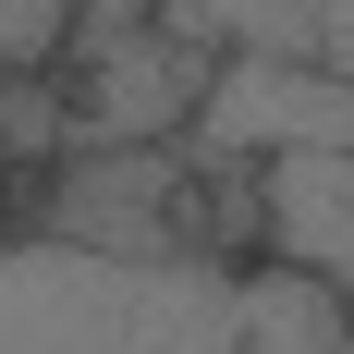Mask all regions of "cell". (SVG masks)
I'll use <instances>...</instances> for the list:
<instances>
[{
  "instance_id": "1",
  "label": "cell",
  "mask_w": 354,
  "mask_h": 354,
  "mask_svg": "<svg viewBox=\"0 0 354 354\" xmlns=\"http://www.w3.org/2000/svg\"><path fill=\"white\" fill-rule=\"evenodd\" d=\"M0 354H354V318L281 257H122L0 220Z\"/></svg>"
},
{
  "instance_id": "2",
  "label": "cell",
  "mask_w": 354,
  "mask_h": 354,
  "mask_svg": "<svg viewBox=\"0 0 354 354\" xmlns=\"http://www.w3.org/2000/svg\"><path fill=\"white\" fill-rule=\"evenodd\" d=\"M208 49L183 25H122L98 49H62V110H73V147H183L196 98H208Z\"/></svg>"
},
{
  "instance_id": "3",
  "label": "cell",
  "mask_w": 354,
  "mask_h": 354,
  "mask_svg": "<svg viewBox=\"0 0 354 354\" xmlns=\"http://www.w3.org/2000/svg\"><path fill=\"white\" fill-rule=\"evenodd\" d=\"M196 159H269V147H354V73L342 62H220L196 122Z\"/></svg>"
},
{
  "instance_id": "4",
  "label": "cell",
  "mask_w": 354,
  "mask_h": 354,
  "mask_svg": "<svg viewBox=\"0 0 354 354\" xmlns=\"http://www.w3.org/2000/svg\"><path fill=\"white\" fill-rule=\"evenodd\" d=\"M245 220L257 257H281L354 306V147H269L245 159Z\"/></svg>"
},
{
  "instance_id": "5",
  "label": "cell",
  "mask_w": 354,
  "mask_h": 354,
  "mask_svg": "<svg viewBox=\"0 0 354 354\" xmlns=\"http://www.w3.org/2000/svg\"><path fill=\"white\" fill-rule=\"evenodd\" d=\"M208 62H318V0H159Z\"/></svg>"
},
{
  "instance_id": "6",
  "label": "cell",
  "mask_w": 354,
  "mask_h": 354,
  "mask_svg": "<svg viewBox=\"0 0 354 354\" xmlns=\"http://www.w3.org/2000/svg\"><path fill=\"white\" fill-rule=\"evenodd\" d=\"M73 49V0H0V73H49Z\"/></svg>"
},
{
  "instance_id": "7",
  "label": "cell",
  "mask_w": 354,
  "mask_h": 354,
  "mask_svg": "<svg viewBox=\"0 0 354 354\" xmlns=\"http://www.w3.org/2000/svg\"><path fill=\"white\" fill-rule=\"evenodd\" d=\"M318 62L354 73V0H318Z\"/></svg>"
},
{
  "instance_id": "8",
  "label": "cell",
  "mask_w": 354,
  "mask_h": 354,
  "mask_svg": "<svg viewBox=\"0 0 354 354\" xmlns=\"http://www.w3.org/2000/svg\"><path fill=\"white\" fill-rule=\"evenodd\" d=\"M0 220H12V171H0Z\"/></svg>"
},
{
  "instance_id": "9",
  "label": "cell",
  "mask_w": 354,
  "mask_h": 354,
  "mask_svg": "<svg viewBox=\"0 0 354 354\" xmlns=\"http://www.w3.org/2000/svg\"><path fill=\"white\" fill-rule=\"evenodd\" d=\"M342 318H354V306H342Z\"/></svg>"
}]
</instances>
